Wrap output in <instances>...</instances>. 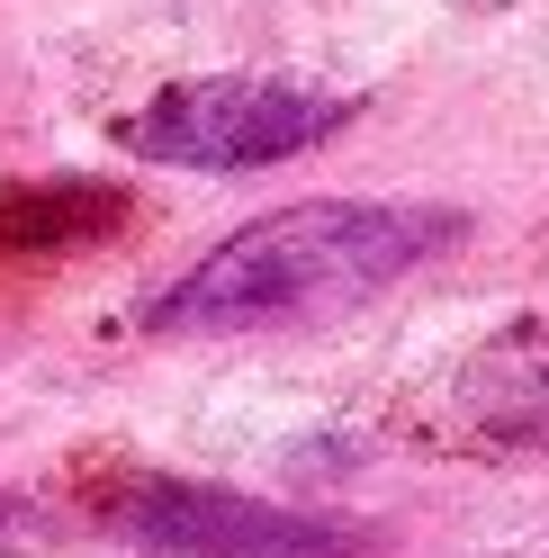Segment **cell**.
<instances>
[{
    "label": "cell",
    "mask_w": 549,
    "mask_h": 558,
    "mask_svg": "<svg viewBox=\"0 0 549 558\" xmlns=\"http://www.w3.org/2000/svg\"><path fill=\"white\" fill-rule=\"evenodd\" d=\"M468 234L460 207L432 198H297L208 243L171 289H154V333H280L333 325L379 306L396 279H415Z\"/></svg>",
    "instance_id": "6da1fadb"
},
{
    "label": "cell",
    "mask_w": 549,
    "mask_h": 558,
    "mask_svg": "<svg viewBox=\"0 0 549 558\" xmlns=\"http://www.w3.org/2000/svg\"><path fill=\"white\" fill-rule=\"evenodd\" d=\"M361 118L352 90L316 82H270V73H208V82H171L118 126V145L135 162L162 171H261L289 154H316L325 135Z\"/></svg>",
    "instance_id": "7a4b0ae2"
},
{
    "label": "cell",
    "mask_w": 549,
    "mask_h": 558,
    "mask_svg": "<svg viewBox=\"0 0 549 558\" xmlns=\"http://www.w3.org/2000/svg\"><path fill=\"white\" fill-rule=\"evenodd\" d=\"M90 505L118 541L162 558H361L369 549V532L342 513H297L208 477H171V469H118Z\"/></svg>",
    "instance_id": "3957f363"
},
{
    "label": "cell",
    "mask_w": 549,
    "mask_h": 558,
    "mask_svg": "<svg viewBox=\"0 0 549 558\" xmlns=\"http://www.w3.org/2000/svg\"><path fill=\"white\" fill-rule=\"evenodd\" d=\"M451 414L496 450L549 460V316H523L477 342L451 369Z\"/></svg>",
    "instance_id": "277c9868"
},
{
    "label": "cell",
    "mask_w": 549,
    "mask_h": 558,
    "mask_svg": "<svg viewBox=\"0 0 549 558\" xmlns=\"http://www.w3.org/2000/svg\"><path fill=\"white\" fill-rule=\"evenodd\" d=\"M126 217L135 198L118 181H82V171L10 181L0 190V253H82V243H109Z\"/></svg>",
    "instance_id": "5b68a950"
}]
</instances>
